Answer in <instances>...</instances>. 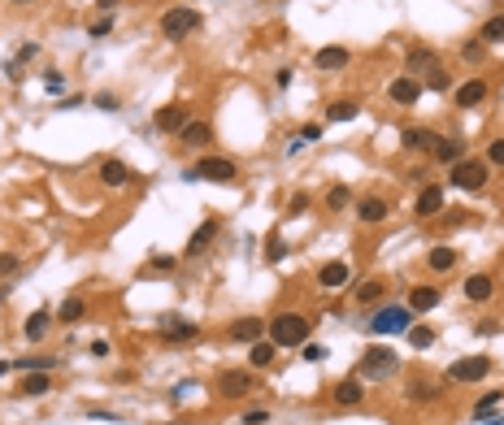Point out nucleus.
Wrapping results in <instances>:
<instances>
[{
  "instance_id": "1",
  "label": "nucleus",
  "mask_w": 504,
  "mask_h": 425,
  "mask_svg": "<svg viewBox=\"0 0 504 425\" xmlns=\"http://www.w3.org/2000/svg\"><path fill=\"white\" fill-rule=\"evenodd\" d=\"M270 343H274V347H300V343H309V317L279 313L270 321Z\"/></svg>"
},
{
  "instance_id": "2",
  "label": "nucleus",
  "mask_w": 504,
  "mask_h": 425,
  "mask_svg": "<svg viewBox=\"0 0 504 425\" xmlns=\"http://www.w3.org/2000/svg\"><path fill=\"white\" fill-rule=\"evenodd\" d=\"M409 325H413V308H404V304H387L370 317L374 334H409Z\"/></svg>"
},
{
  "instance_id": "3",
  "label": "nucleus",
  "mask_w": 504,
  "mask_h": 425,
  "mask_svg": "<svg viewBox=\"0 0 504 425\" xmlns=\"http://www.w3.org/2000/svg\"><path fill=\"white\" fill-rule=\"evenodd\" d=\"M400 369V356L392 347H365L361 365H356V373L361 378H392V373Z\"/></svg>"
},
{
  "instance_id": "4",
  "label": "nucleus",
  "mask_w": 504,
  "mask_h": 425,
  "mask_svg": "<svg viewBox=\"0 0 504 425\" xmlns=\"http://www.w3.org/2000/svg\"><path fill=\"white\" fill-rule=\"evenodd\" d=\"M492 373V356H465V361H452L448 365V378L461 382V386H474Z\"/></svg>"
},
{
  "instance_id": "5",
  "label": "nucleus",
  "mask_w": 504,
  "mask_h": 425,
  "mask_svg": "<svg viewBox=\"0 0 504 425\" xmlns=\"http://www.w3.org/2000/svg\"><path fill=\"white\" fill-rule=\"evenodd\" d=\"M196 26H200V13L187 9V5H178V9H170L166 18H161V35H166V39H183V35H191Z\"/></svg>"
},
{
  "instance_id": "6",
  "label": "nucleus",
  "mask_w": 504,
  "mask_h": 425,
  "mask_svg": "<svg viewBox=\"0 0 504 425\" xmlns=\"http://www.w3.org/2000/svg\"><path fill=\"white\" fill-rule=\"evenodd\" d=\"M487 183V161H457L452 165V187H461V191H478Z\"/></svg>"
},
{
  "instance_id": "7",
  "label": "nucleus",
  "mask_w": 504,
  "mask_h": 425,
  "mask_svg": "<svg viewBox=\"0 0 504 425\" xmlns=\"http://www.w3.org/2000/svg\"><path fill=\"white\" fill-rule=\"evenodd\" d=\"M200 178H209V183H239V170H235V161H226V156H205L196 165V183Z\"/></svg>"
},
{
  "instance_id": "8",
  "label": "nucleus",
  "mask_w": 504,
  "mask_h": 425,
  "mask_svg": "<svg viewBox=\"0 0 504 425\" xmlns=\"http://www.w3.org/2000/svg\"><path fill=\"white\" fill-rule=\"evenodd\" d=\"M257 382H252V369H226L222 378H218V390H222V399H239V395H248Z\"/></svg>"
},
{
  "instance_id": "9",
  "label": "nucleus",
  "mask_w": 504,
  "mask_h": 425,
  "mask_svg": "<svg viewBox=\"0 0 504 425\" xmlns=\"http://www.w3.org/2000/svg\"><path fill=\"white\" fill-rule=\"evenodd\" d=\"M153 126L161 130V135H178V130L187 126V109H183V105H166V109L153 118Z\"/></svg>"
},
{
  "instance_id": "10",
  "label": "nucleus",
  "mask_w": 504,
  "mask_h": 425,
  "mask_svg": "<svg viewBox=\"0 0 504 425\" xmlns=\"http://www.w3.org/2000/svg\"><path fill=\"white\" fill-rule=\"evenodd\" d=\"M318 70H348V61H352V53L348 48H339V44H331V48H318Z\"/></svg>"
},
{
  "instance_id": "11",
  "label": "nucleus",
  "mask_w": 504,
  "mask_h": 425,
  "mask_svg": "<svg viewBox=\"0 0 504 425\" xmlns=\"http://www.w3.org/2000/svg\"><path fill=\"white\" fill-rule=\"evenodd\" d=\"M318 282L327 287V291H339V287H348V265H344V260H327V265L318 269Z\"/></svg>"
},
{
  "instance_id": "12",
  "label": "nucleus",
  "mask_w": 504,
  "mask_h": 425,
  "mask_svg": "<svg viewBox=\"0 0 504 425\" xmlns=\"http://www.w3.org/2000/svg\"><path fill=\"white\" fill-rule=\"evenodd\" d=\"M387 212H392V208H387V200H379V195H365V200L356 204V217H361L365 226H379V221H387Z\"/></svg>"
},
{
  "instance_id": "13",
  "label": "nucleus",
  "mask_w": 504,
  "mask_h": 425,
  "mask_svg": "<svg viewBox=\"0 0 504 425\" xmlns=\"http://www.w3.org/2000/svg\"><path fill=\"white\" fill-rule=\"evenodd\" d=\"M48 330H53V313H48V308H40V313H31V317L22 321V334H26V343H40Z\"/></svg>"
},
{
  "instance_id": "14",
  "label": "nucleus",
  "mask_w": 504,
  "mask_h": 425,
  "mask_svg": "<svg viewBox=\"0 0 504 425\" xmlns=\"http://www.w3.org/2000/svg\"><path fill=\"white\" fill-rule=\"evenodd\" d=\"M465 296L474 300V304H487V300L496 296V282H492L487 273H469V278H465Z\"/></svg>"
},
{
  "instance_id": "15",
  "label": "nucleus",
  "mask_w": 504,
  "mask_h": 425,
  "mask_svg": "<svg viewBox=\"0 0 504 425\" xmlns=\"http://www.w3.org/2000/svg\"><path fill=\"white\" fill-rule=\"evenodd\" d=\"M331 399H335L339 408H356V404H361V399H365V386H361V382H356V378H344V382H339V386H335V395H331Z\"/></svg>"
},
{
  "instance_id": "16",
  "label": "nucleus",
  "mask_w": 504,
  "mask_h": 425,
  "mask_svg": "<svg viewBox=\"0 0 504 425\" xmlns=\"http://www.w3.org/2000/svg\"><path fill=\"white\" fill-rule=\"evenodd\" d=\"M400 143H404L409 152H426V148H435V143H439V135H435V130H422V126H409V130L400 135Z\"/></svg>"
},
{
  "instance_id": "17",
  "label": "nucleus",
  "mask_w": 504,
  "mask_h": 425,
  "mask_svg": "<svg viewBox=\"0 0 504 425\" xmlns=\"http://www.w3.org/2000/svg\"><path fill=\"white\" fill-rule=\"evenodd\" d=\"M214 235H218V217H209L205 226H196V235L187 239V248H183V252H187V256H200L209 243H214Z\"/></svg>"
},
{
  "instance_id": "18",
  "label": "nucleus",
  "mask_w": 504,
  "mask_h": 425,
  "mask_svg": "<svg viewBox=\"0 0 504 425\" xmlns=\"http://www.w3.org/2000/svg\"><path fill=\"white\" fill-rule=\"evenodd\" d=\"M261 334H266V321L261 317H239L231 325V338H239V343H257Z\"/></svg>"
},
{
  "instance_id": "19",
  "label": "nucleus",
  "mask_w": 504,
  "mask_h": 425,
  "mask_svg": "<svg viewBox=\"0 0 504 425\" xmlns=\"http://www.w3.org/2000/svg\"><path fill=\"white\" fill-rule=\"evenodd\" d=\"M483 100H487V83H483V78H469V83L457 87V105H461V109H474V105H483Z\"/></svg>"
},
{
  "instance_id": "20",
  "label": "nucleus",
  "mask_w": 504,
  "mask_h": 425,
  "mask_svg": "<svg viewBox=\"0 0 504 425\" xmlns=\"http://www.w3.org/2000/svg\"><path fill=\"white\" fill-rule=\"evenodd\" d=\"M417 96H422V83H417L413 74H404V78H396V83H392V100L396 105H413Z\"/></svg>"
},
{
  "instance_id": "21",
  "label": "nucleus",
  "mask_w": 504,
  "mask_h": 425,
  "mask_svg": "<svg viewBox=\"0 0 504 425\" xmlns=\"http://www.w3.org/2000/svg\"><path fill=\"white\" fill-rule=\"evenodd\" d=\"M435 304H439V287H413V296H409L413 317H417V313H431Z\"/></svg>"
},
{
  "instance_id": "22",
  "label": "nucleus",
  "mask_w": 504,
  "mask_h": 425,
  "mask_svg": "<svg viewBox=\"0 0 504 425\" xmlns=\"http://www.w3.org/2000/svg\"><path fill=\"white\" fill-rule=\"evenodd\" d=\"M439 208H444V191H439V187H422V195H417V217H435Z\"/></svg>"
},
{
  "instance_id": "23",
  "label": "nucleus",
  "mask_w": 504,
  "mask_h": 425,
  "mask_svg": "<svg viewBox=\"0 0 504 425\" xmlns=\"http://www.w3.org/2000/svg\"><path fill=\"white\" fill-rule=\"evenodd\" d=\"M101 183L105 187H126V183H131V170H126L122 161H105V165H101Z\"/></svg>"
},
{
  "instance_id": "24",
  "label": "nucleus",
  "mask_w": 504,
  "mask_h": 425,
  "mask_svg": "<svg viewBox=\"0 0 504 425\" xmlns=\"http://www.w3.org/2000/svg\"><path fill=\"white\" fill-rule=\"evenodd\" d=\"M274 352H279V347H274L270 338H257V343H248V361H252V369H266V365L274 361Z\"/></svg>"
},
{
  "instance_id": "25",
  "label": "nucleus",
  "mask_w": 504,
  "mask_h": 425,
  "mask_svg": "<svg viewBox=\"0 0 504 425\" xmlns=\"http://www.w3.org/2000/svg\"><path fill=\"white\" fill-rule=\"evenodd\" d=\"M178 139H183L187 148H205V143H209V126L205 122H187L183 130H178Z\"/></svg>"
},
{
  "instance_id": "26",
  "label": "nucleus",
  "mask_w": 504,
  "mask_h": 425,
  "mask_svg": "<svg viewBox=\"0 0 504 425\" xmlns=\"http://www.w3.org/2000/svg\"><path fill=\"white\" fill-rule=\"evenodd\" d=\"M161 334H166V338H196V321L166 317V321H161Z\"/></svg>"
},
{
  "instance_id": "27",
  "label": "nucleus",
  "mask_w": 504,
  "mask_h": 425,
  "mask_svg": "<svg viewBox=\"0 0 504 425\" xmlns=\"http://www.w3.org/2000/svg\"><path fill=\"white\" fill-rule=\"evenodd\" d=\"M426 265H431L435 273H448L452 265H457V248H431V256H426Z\"/></svg>"
},
{
  "instance_id": "28",
  "label": "nucleus",
  "mask_w": 504,
  "mask_h": 425,
  "mask_svg": "<svg viewBox=\"0 0 504 425\" xmlns=\"http://www.w3.org/2000/svg\"><path fill=\"white\" fill-rule=\"evenodd\" d=\"M435 156L444 161V165H457V161L465 156V148H461V139H439L435 143Z\"/></svg>"
},
{
  "instance_id": "29",
  "label": "nucleus",
  "mask_w": 504,
  "mask_h": 425,
  "mask_svg": "<svg viewBox=\"0 0 504 425\" xmlns=\"http://www.w3.org/2000/svg\"><path fill=\"white\" fill-rule=\"evenodd\" d=\"M22 395H48V390H53V378H48V373H31V378H22Z\"/></svg>"
},
{
  "instance_id": "30",
  "label": "nucleus",
  "mask_w": 504,
  "mask_h": 425,
  "mask_svg": "<svg viewBox=\"0 0 504 425\" xmlns=\"http://www.w3.org/2000/svg\"><path fill=\"white\" fill-rule=\"evenodd\" d=\"M83 313H87V304L78 300V296H70L66 304H61V313H57V321H66V325H74V321H83Z\"/></svg>"
},
{
  "instance_id": "31",
  "label": "nucleus",
  "mask_w": 504,
  "mask_h": 425,
  "mask_svg": "<svg viewBox=\"0 0 504 425\" xmlns=\"http://www.w3.org/2000/svg\"><path fill=\"white\" fill-rule=\"evenodd\" d=\"M352 118H356V105L352 100H335L327 109V122H352Z\"/></svg>"
},
{
  "instance_id": "32",
  "label": "nucleus",
  "mask_w": 504,
  "mask_h": 425,
  "mask_svg": "<svg viewBox=\"0 0 504 425\" xmlns=\"http://www.w3.org/2000/svg\"><path fill=\"white\" fill-rule=\"evenodd\" d=\"M478 39H483V44H504V13H496V18L483 26V35H478Z\"/></svg>"
},
{
  "instance_id": "33",
  "label": "nucleus",
  "mask_w": 504,
  "mask_h": 425,
  "mask_svg": "<svg viewBox=\"0 0 504 425\" xmlns=\"http://www.w3.org/2000/svg\"><path fill=\"white\" fill-rule=\"evenodd\" d=\"M409 399H413V404H422V399H439V386H435V382H422V378H417V382L409 386Z\"/></svg>"
},
{
  "instance_id": "34",
  "label": "nucleus",
  "mask_w": 504,
  "mask_h": 425,
  "mask_svg": "<svg viewBox=\"0 0 504 425\" xmlns=\"http://www.w3.org/2000/svg\"><path fill=\"white\" fill-rule=\"evenodd\" d=\"M409 343H413V347H431L435 330H431V325H409Z\"/></svg>"
},
{
  "instance_id": "35",
  "label": "nucleus",
  "mask_w": 504,
  "mask_h": 425,
  "mask_svg": "<svg viewBox=\"0 0 504 425\" xmlns=\"http://www.w3.org/2000/svg\"><path fill=\"white\" fill-rule=\"evenodd\" d=\"M53 365H57V356H26V361H18V365H13V369H35V373L44 369V373H48V369H53Z\"/></svg>"
},
{
  "instance_id": "36",
  "label": "nucleus",
  "mask_w": 504,
  "mask_h": 425,
  "mask_svg": "<svg viewBox=\"0 0 504 425\" xmlns=\"http://www.w3.org/2000/svg\"><path fill=\"white\" fill-rule=\"evenodd\" d=\"M500 399H504V390H500V386H496V390H487V395L474 404V417H487V413H492V408H496Z\"/></svg>"
},
{
  "instance_id": "37",
  "label": "nucleus",
  "mask_w": 504,
  "mask_h": 425,
  "mask_svg": "<svg viewBox=\"0 0 504 425\" xmlns=\"http://www.w3.org/2000/svg\"><path fill=\"white\" fill-rule=\"evenodd\" d=\"M348 204H352V191H348V187H331L327 208H335V212H339V208H348Z\"/></svg>"
},
{
  "instance_id": "38",
  "label": "nucleus",
  "mask_w": 504,
  "mask_h": 425,
  "mask_svg": "<svg viewBox=\"0 0 504 425\" xmlns=\"http://www.w3.org/2000/svg\"><path fill=\"white\" fill-rule=\"evenodd\" d=\"M383 291H387L383 282H365L361 291H356V300H361V304H379V300H383Z\"/></svg>"
},
{
  "instance_id": "39",
  "label": "nucleus",
  "mask_w": 504,
  "mask_h": 425,
  "mask_svg": "<svg viewBox=\"0 0 504 425\" xmlns=\"http://www.w3.org/2000/svg\"><path fill=\"white\" fill-rule=\"evenodd\" d=\"M300 347H304L300 356H304V361H309V365H318V361H327V343H300Z\"/></svg>"
},
{
  "instance_id": "40",
  "label": "nucleus",
  "mask_w": 504,
  "mask_h": 425,
  "mask_svg": "<svg viewBox=\"0 0 504 425\" xmlns=\"http://www.w3.org/2000/svg\"><path fill=\"white\" fill-rule=\"evenodd\" d=\"M426 87H431V91H448V70H439V65H431V74H426Z\"/></svg>"
},
{
  "instance_id": "41",
  "label": "nucleus",
  "mask_w": 504,
  "mask_h": 425,
  "mask_svg": "<svg viewBox=\"0 0 504 425\" xmlns=\"http://www.w3.org/2000/svg\"><path fill=\"white\" fill-rule=\"evenodd\" d=\"M422 65H435L431 48H413V53H409V70H422Z\"/></svg>"
},
{
  "instance_id": "42",
  "label": "nucleus",
  "mask_w": 504,
  "mask_h": 425,
  "mask_svg": "<svg viewBox=\"0 0 504 425\" xmlns=\"http://www.w3.org/2000/svg\"><path fill=\"white\" fill-rule=\"evenodd\" d=\"M239 421H243V425H266V421H270V408H248Z\"/></svg>"
},
{
  "instance_id": "43",
  "label": "nucleus",
  "mask_w": 504,
  "mask_h": 425,
  "mask_svg": "<svg viewBox=\"0 0 504 425\" xmlns=\"http://www.w3.org/2000/svg\"><path fill=\"white\" fill-rule=\"evenodd\" d=\"M487 165H504V139L487 143Z\"/></svg>"
},
{
  "instance_id": "44",
  "label": "nucleus",
  "mask_w": 504,
  "mask_h": 425,
  "mask_svg": "<svg viewBox=\"0 0 504 425\" xmlns=\"http://www.w3.org/2000/svg\"><path fill=\"white\" fill-rule=\"evenodd\" d=\"M461 53H465V61H483V57H487V44H483V39H474V44H465Z\"/></svg>"
},
{
  "instance_id": "45",
  "label": "nucleus",
  "mask_w": 504,
  "mask_h": 425,
  "mask_svg": "<svg viewBox=\"0 0 504 425\" xmlns=\"http://www.w3.org/2000/svg\"><path fill=\"white\" fill-rule=\"evenodd\" d=\"M109 30H113V18H101V22H92V35H96V39H101V35H109Z\"/></svg>"
},
{
  "instance_id": "46",
  "label": "nucleus",
  "mask_w": 504,
  "mask_h": 425,
  "mask_svg": "<svg viewBox=\"0 0 504 425\" xmlns=\"http://www.w3.org/2000/svg\"><path fill=\"white\" fill-rule=\"evenodd\" d=\"M48 91L61 96V91H66V78H61V74H48Z\"/></svg>"
},
{
  "instance_id": "47",
  "label": "nucleus",
  "mask_w": 504,
  "mask_h": 425,
  "mask_svg": "<svg viewBox=\"0 0 504 425\" xmlns=\"http://www.w3.org/2000/svg\"><path fill=\"white\" fill-rule=\"evenodd\" d=\"M291 78H296V70L287 65V70H279V74H274V83H279V87H291Z\"/></svg>"
},
{
  "instance_id": "48",
  "label": "nucleus",
  "mask_w": 504,
  "mask_h": 425,
  "mask_svg": "<svg viewBox=\"0 0 504 425\" xmlns=\"http://www.w3.org/2000/svg\"><path fill=\"white\" fill-rule=\"evenodd\" d=\"M313 139H322V126H304L300 130V143H313Z\"/></svg>"
},
{
  "instance_id": "49",
  "label": "nucleus",
  "mask_w": 504,
  "mask_h": 425,
  "mask_svg": "<svg viewBox=\"0 0 504 425\" xmlns=\"http://www.w3.org/2000/svg\"><path fill=\"white\" fill-rule=\"evenodd\" d=\"M304 208H309V195L296 191V195H291V212H304Z\"/></svg>"
},
{
  "instance_id": "50",
  "label": "nucleus",
  "mask_w": 504,
  "mask_h": 425,
  "mask_svg": "<svg viewBox=\"0 0 504 425\" xmlns=\"http://www.w3.org/2000/svg\"><path fill=\"white\" fill-rule=\"evenodd\" d=\"M18 269V256H0V273H13Z\"/></svg>"
},
{
  "instance_id": "51",
  "label": "nucleus",
  "mask_w": 504,
  "mask_h": 425,
  "mask_svg": "<svg viewBox=\"0 0 504 425\" xmlns=\"http://www.w3.org/2000/svg\"><path fill=\"white\" fill-rule=\"evenodd\" d=\"M92 356H101V361H105V356H109V343H105V338H96V343H92Z\"/></svg>"
},
{
  "instance_id": "52",
  "label": "nucleus",
  "mask_w": 504,
  "mask_h": 425,
  "mask_svg": "<svg viewBox=\"0 0 504 425\" xmlns=\"http://www.w3.org/2000/svg\"><path fill=\"white\" fill-rule=\"evenodd\" d=\"M96 105H101L105 113H113V109H118V100H113V96H96Z\"/></svg>"
},
{
  "instance_id": "53",
  "label": "nucleus",
  "mask_w": 504,
  "mask_h": 425,
  "mask_svg": "<svg viewBox=\"0 0 504 425\" xmlns=\"http://www.w3.org/2000/svg\"><path fill=\"white\" fill-rule=\"evenodd\" d=\"M96 5H101L105 13H113V5H118V0H96Z\"/></svg>"
},
{
  "instance_id": "54",
  "label": "nucleus",
  "mask_w": 504,
  "mask_h": 425,
  "mask_svg": "<svg viewBox=\"0 0 504 425\" xmlns=\"http://www.w3.org/2000/svg\"><path fill=\"white\" fill-rule=\"evenodd\" d=\"M5 373H9V361H0V378H5Z\"/></svg>"
},
{
  "instance_id": "55",
  "label": "nucleus",
  "mask_w": 504,
  "mask_h": 425,
  "mask_svg": "<svg viewBox=\"0 0 504 425\" xmlns=\"http://www.w3.org/2000/svg\"><path fill=\"white\" fill-rule=\"evenodd\" d=\"M22 5H31V0H22Z\"/></svg>"
}]
</instances>
